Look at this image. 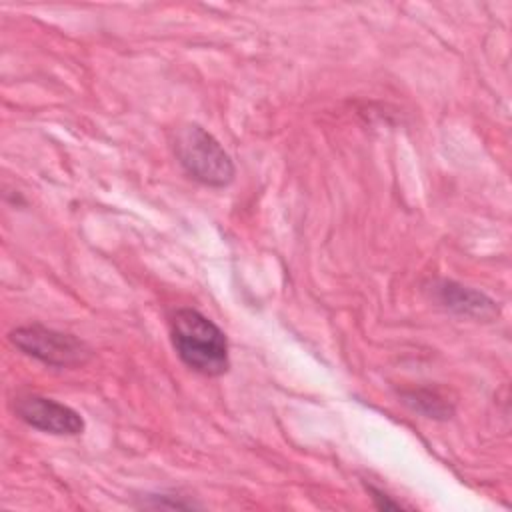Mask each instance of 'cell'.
I'll return each mask as SVG.
<instances>
[{
    "instance_id": "cell-4",
    "label": "cell",
    "mask_w": 512,
    "mask_h": 512,
    "mask_svg": "<svg viewBox=\"0 0 512 512\" xmlns=\"http://www.w3.org/2000/svg\"><path fill=\"white\" fill-rule=\"evenodd\" d=\"M14 412L28 426L48 434L76 436L84 430L82 416L70 406L60 404L52 398H44L36 394L20 396L14 402Z\"/></svg>"
},
{
    "instance_id": "cell-7",
    "label": "cell",
    "mask_w": 512,
    "mask_h": 512,
    "mask_svg": "<svg viewBox=\"0 0 512 512\" xmlns=\"http://www.w3.org/2000/svg\"><path fill=\"white\" fill-rule=\"evenodd\" d=\"M370 492L374 494L372 498H374V502H376L378 508H382V510H400V508H402L400 502H394V500H392L388 494H384L382 490L370 486Z\"/></svg>"
},
{
    "instance_id": "cell-1",
    "label": "cell",
    "mask_w": 512,
    "mask_h": 512,
    "mask_svg": "<svg viewBox=\"0 0 512 512\" xmlns=\"http://www.w3.org/2000/svg\"><path fill=\"white\" fill-rule=\"evenodd\" d=\"M172 344L180 360L204 376H220L228 370V342L224 332L202 312L182 308L170 322Z\"/></svg>"
},
{
    "instance_id": "cell-2",
    "label": "cell",
    "mask_w": 512,
    "mask_h": 512,
    "mask_svg": "<svg viewBox=\"0 0 512 512\" xmlns=\"http://www.w3.org/2000/svg\"><path fill=\"white\" fill-rule=\"evenodd\" d=\"M174 154L184 172L200 184L222 188L234 180V164L220 142L202 126L186 124L174 136Z\"/></svg>"
},
{
    "instance_id": "cell-5",
    "label": "cell",
    "mask_w": 512,
    "mask_h": 512,
    "mask_svg": "<svg viewBox=\"0 0 512 512\" xmlns=\"http://www.w3.org/2000/svg\"><path fill=\"white\" fill-rule=\"evenodd\" d=\"M432 296L444 308L468 318H492L498 314V306L492 298L452 280H436L432 284Z\"/></svg>"
},
{
    "instance_id": "cell-6",
    "label": "cell",
    "mask_w": 512,
    "mask_h": 512,
    "mask_svg": "<svg viewBox=\"0 0 512 512\" xmlns=\"http://www.w3.org/2000/svg\"><path fill=\"white\" fill-rule=\"evenodd\" d=\"M404 402L414 410L424 414L426 418H436V420H446L452 416L454 408L434 390L428 388H418V390H406L402 392Z\"/></svg>"
},
{
    "instance_id": "cell-3",
    "label": "cell",
    "mask_w": 512,
    "mask_h": 512,
    "mask_svg": "<svg viewBox=\"0 0 512 512\" xmlns=\"http://www.w3.org/2000/svg\"><path fill=\"white\" fill-rule=\"evenodd\" d=\"M10 342L24 354L50 366H80L90 358V348L72 334L40 324L20 326L10 332Z\"/></svg>"
}]
</instances>
